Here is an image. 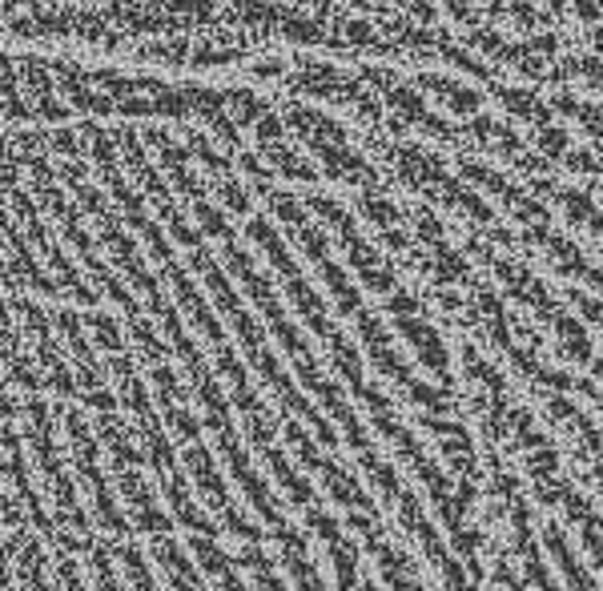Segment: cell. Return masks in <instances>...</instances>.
Segmentation results:
<instances>
[{
	"label": "cell",
	"mask_w": 603,
	"mask_h": 591,
	"mask_svg": "<svg viewBox=\"0 0 603 591\" xmlns=\"http://www.w3.org/2000/svg\"><path fill=\"white\" fill-rule=\"evenodd\" d=\"M93 571H97V591H117V579L109 576V564H105V552H93Z\"/></svg>",
	"instance_id": "cell-2"
},
{
	"label": "cell",
	"mask_w": 603,
	"mask_h": 591,
	"mask_svg": "<svg viewBox=\"0 0 603 591\" xmlns=\"http://www.w3.org/2000/svg\"><path fill=\"white\" fill-rule=\"evenodd\" d=\"M507 588H511V591H523V588H519V583H515V579H507Z\"/></svg>",
	"instance_id": "cell-4"
},
{
	"label": "cell",
	"mask_w": 603,
	"mask_h": 591,
	"mask_svg": "<svg viewBox=\"0 0 603 591\" xmlns=\"http://www.w3.org/2000/svg\"><path fill=\"white\" fill-rule=\"evenodd\" d=\"M61 591H81V579H77V567L65 559L61 564Z\"/></svg>",
	"instance_id": "cell-3"
},
{
	"label": "cell",
	"mask_w": 603,
	"mask_h": 591,
	"mask_svg": "<svg viewBox=\"0 0 603 591\" xmlns=\"http://www.w3.org/2000/svg\"><path fill=\"white\" fill-rule=\"evenodd\" d=\"M121 564H125V576H129V583H134V591H161L158 583H153V576H149L146 567H141V555H137L134 547H125V552H121Z\"/></svg>",
	"instance_id": "cell-1"
}]
</instances>
